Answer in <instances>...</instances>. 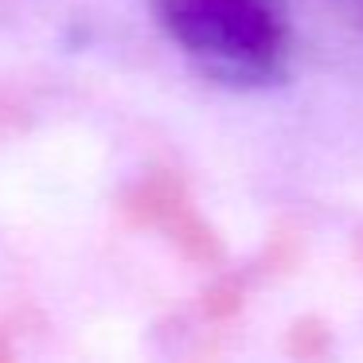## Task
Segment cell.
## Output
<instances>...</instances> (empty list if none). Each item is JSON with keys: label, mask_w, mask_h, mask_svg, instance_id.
Listing matches in <instances>:
<instances>
[{"label": "cell", "mask_w": 363, "mask_h": 363, "mask_svg": "<svg viewBox=\"0 0 363 363\" xmlns=\"http://www.w3.org/2000/svg\"><path fill=\"white\" fill-rule=\"evenodd\" d=\"M160 24L207 74L235 86L277 79L289 55L269 0H164Z\"/></svg>", "instance_id": "6da1fadb"}]
</instances>
